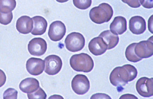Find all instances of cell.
Returning <instances> with one entry per match:
<instances>
[{"mask_svg": "<svg viewBox=\"0 0 153 99\" xmlns=\"http://www.w3.org/2000/svg\"><path fill=\"white\" fill-rule=\"evenodd\" d=\"M111 99L108 95L102 93H98L93 95L91 97V99Z\"/></svg>", "mask_w": 153, "mask_h": 99, "instance_id": "27", "label": "cell"}, {"mask_svg": "<svg viewBox=\"0 0 153 99\" xmlns=\"http://www.w3.org/2000/svg\"><path fill=\"white\" fill-rule=\"evenodd\" d=\"M71 87L76 94L82 95L86 93L89 89L90 84L87 77L83 74H77L71 81Z\"/></svg>", "mask_w": 153, "mask_h": 99, "instance_id": "5", "label": "cell"}, {"mask_svg": "<svg viewBox=\"0 0 153 99\" xmlns=\"http://www.w3.org/2000/svg\"><path fill=\"white\" fill-rule=\"evenodd\" d=\"M119 99H138V98L133 95L127 94L121 95Z\"/></svg>", "mask_w": 153, "mask_h": 99, "instance_id": "29", "label": "cell"}, {"mask_svg": "<svg viewBox=\"0 0 153 99\" xmlns=\"http://www.w3.org/2000/svg\"><path fill=\"white\" fill-rule=\"evenodd\" d=\"M137 74V70L134 66L126 64L115 68L110 74L109 80L113 85L122 88L128 82L134 80Z\"/></svg>", "mask_w": 153, "mask_h": 99, "instance_id": "1", "label": "cell"}, {"mask_svg": "<svg viewBox=\"0 0 153 99\" xmlns=\"http://www.w3.org/2000/svg\"><path fill=\"white\" fill-rule=\"evenodd\" d=\"M27 96L29 99H45L47 97V95L45 91L40 87L34 92L28 93Z\"/></svg>", "mask_w": 153, "mask_h": 99, "instance_id": "21", "label": "cell"}, {"mask_svg": "<svg viewBox=\"0 0 153 99\" xmlns=\"http://www.w3.org/2000/svg\"><path fill=\"white\" fill-rule=\"evenodd\" d=\"M130 7L133 8H137L140 6V0H121Z\"/></svg>", "mask_w": 153, "mask_h": 99, "instance_id": "25", "label": "cell"}, {"mask_svg": "<svg viewBox=\"0 0 153 99\" xmlns=\"http://www.w3.org/2000/svg\"><path fill=\"white\" fill-rule=\"evenodd\" d=\"M153 36L146 40H143L137 43L134 48L136 54L142 58H149L153 54Z\"/></svg>", "mask_w": 153, "mask_h": 99, "instance_id": "6", "label": "cell"}, {"mask_svg": "<svg viewBox=\"0 0 153 99\" xmlns=\"http://www.w3.org/2000/svg\"><path fill=\"white\" fill-rule=\"evenodd\" d=\"M47 49V44L43 39L34 38L30 40L28 45V50L32 55L39 56L43 55Z\"/></svg>", "mask_w": 153, "mask_h": 99, "instance_id": "9", "label": "cell"}, {"mask_svg": "<svg viewBox=\"0 0 153 99\" xmlns=\"http://www.w3.org/2000/svg\"><path fill=\"white\" fill-rule=\"evenodd\" d=\"M152 15L150 17L148 21V27L149 28V30L151 32L152 34V26H151V23L152 25Z\"/></svg>", "mask_w": 153, "mask_h": 99, "instance_id": "30", "label": "cell"}, {"mask_svg": "<svg viewBox=\"0 0 153 99\" xmlns=\"http://www.w3.org/2000/svg\"><path fill=\"white\" fill-rule=\"evenodd\" d=\"M153 78L143 77L137 81L136 84L137 91L141 96L149 97L153 95Z\"/></svg>", "mask_w": 153, "mask_h": 99, "instance_id": "7", "label": "cell"}, {"mask_svg": "<svg viewBox=\"0 0 153 99\" xmlns=\"http://www.w3.org/2000/svg\"><path fill=\"white\" fill-rule=\"evenodd\" d=\"M110 28L111 32L116 35L123 33L127 29V22L126 18L121 16H117L111 23Z\"/></svg>", "mask_w": 153, "mask_h": 99, "instance_id": "15", "label": "cell"}, {"mask_svg": "<svg viewBox=\"0 0 153 99\" xmlns=\"http://www.w3.org/2000/svg\"><path fill=\"white\" fill-rule=\"evenodd\" d=\"M129 29L133 34H140L146 30V22L142 17L135 16L132 17L129 21Z\"/></svg>", "mask_w": 153, "mask_h": 99, "instance_id": "13", "label": "cell"}, {"mask_svg": "<svg viewBox=\"0 0 153 99\" xmlns=\"http://www.w3.org/2000/svg\"><path fill=\"white\" fill-rule=\"evenodd\" d=\"M66 32L64 24L60 21H57L53 22L50 25L48 34L51 40L57 41L63 38Z\"/></svg>", "mask_w": 153, "mask_h": 99, "instance_id": "10", "label": "cell"}, {"mask_svg": "<svg viewBox=\"0 0 153 99\" xmlns=\"http://www.w3.org/2000/svg\"><path fill=\"white\" fill-rule=\"evenodd\" d=\"M44 61L39 58L31 57L27 61L26 68L30 74L37 76L41 74L45 68Z\"/></svg>", "mask_w": 153, "mask_h": 99, "instance_id": "11", "label": "cell"}, {"mask_svg": "<svg viewBox=\"0 0 153 99\" xmlns=\"http://www.w3.org/2000/svg\"><path fill=\"white\" fill-rule=\"evenodd\" d=\"M65 47L69 51L76 52L81 50L85 45V39L81 33L72 32L68 34L65 41Z\"/></svg>", "mask_w": 153, "mask_h": 99, "instance_id": "4", "label": "cell"}, {"mask_svg": "<svg viewBox=\"0 0 153 99\" xmlns=\"http://www.w3.org/2000/svg\"><path fill=\"white\" fill-rule=\"evenodd\" d=\"M45 72L49 75H53L58 73L62 66V61L61 58L55 55H51L45 59Z\"/></svg>", "mask_w": 153, "mask_h": 99, "instance_id": "8", "label": "cell"}, {"mask_svg": "<svg viewBox=\"0 0 153 99\" xmlns=\"http://www.w3.org/2000/svg\"><path fill=\"white\" fill-rule=\"evenodd\" d=\"M16 6V0H0V12L5 13L11 12Z\"/></svg>", "mask_w": 153, "mask_h": 99, "instance_id": "20", "label": "cell"}, {"mask_svg": "<svg viewBox=\"0 0 153 99\" xmlns=\"http://www.w3.org/2000/svg\"><path fill=\"white\" fill-rule=\"evenodd\" d=\"M137 43H133L128 45L125 51V56L129 61L136 62L140 61L142 59L138 57L135 53L134 48Z\"/></svg>", "mask_w": 153, "mask_h": 99, "instance_id": "19", "label": "cell"}, {"mask_svg": "<svg viewBox=\"0 0 153 99\" xmlns=\"http://www.w3.org/2000/svg\"><path fill=\"white\" fill-rule=\"evenodd\" d=\"M32 18L34 22V27L31 34L35 35H41L44 34L48 25L46 19L40 16H36Z\"/></svg>", "mask_w": 153, "mask_h": 99, "instance_id": "17", "label": "cell"}, {"mask_svg": "<svg viewBox=\"0 0 153 99\" xmlns=\"http://www.w3.org/2000/svg\"><path fill=\"white\" fill-rule=\"evenodd\" d=\"M90 52L95 56L101 55L107 49V45L102 38L100 36L92 39L88 44Z\"/></svg>", "mask_w": 153, "mask_h": 99, "instance_id": "12", "label": "cell"}, {"mask_svg": "<svg viewBox=\"0 0 153 99\" xmlns=\"http://www.w3.org/2000/svg\"><path fill=\"white\" fill-rule=\"evenodd\" d=\"M74 5L78 8L85 10L88 8L91 5V0H73Z\"/></svg>", "mask_w": 153, "mask_h": 99, "instance_id": "22", "label": "cell"}, {"mask_svg": "<svg viewBox=\"0 0 153 99\" xmlns=\"http://www.w3.org/2000/svg\"><path fill=\"white\" fill-rule=\"evenodd\" d=\"M13 18V15L12 12L5 13L0 12V23L7 25L10 23Z\"/></svg>", "mask_w": 153, "mask_h": 99, "instance_id": "23", "label": "cell"}, {"mask_svg": "<svg viewBox=\"0 0 153 99\" xmlns=\"http://www.w3.org/2000/svg\"><path fill=\"white\" fill-rule=\"evenodd\" d=\"M56 1L60 3H63L68 1V0H56Z\"/></svg>", "mask_w": 153, "mask_h": 99, "instance_id": "31", "label": "cell"}, {"mask_svg": "<svg viewBox=\"0 0 153 99\" xmlns=\"http://www.w3.org/2000/svg\"><path fill=\"white\" fill-rule=\"evenodd\" d=\"M6 80V77L5 73L0 69V87L5 84Z\"/></svg>", "mask_w": 153, "mask_h": 99, "instance_id": "28", "label": "cell"}, {"mask_svg": "<svg viewBox=\"0 0 153 99\" xmlns=\"http://www.w3.org/2000/svg\"><path fill=\"white\" fill-rule=\"evenodd\" d=\"M16 28L20 33L27 34L30 33L33 27V21L32 18L27 15H23L17 21Z\"/></svg>", "mask_w": 153, "mask_h": 99, "instance_id": "14", "label": "cell"}, {"mask_svg": "<svg viewBox=\"0 0 153 99\" xmlns=\"http://www.w3.org/2000/svg\"><path fill=\"white\" fill-rule=\"evenodd\" d=\"M39 87V81L33 78H28L23 79L19 85L20 89L23 92L27 93L34 92Z\"/></svg>", "mask_w": 153, "mask_h": 99, "instance_id": "16", "label": "cell"}, {"mask_svg": "<svg viewBox=\"0 0 153 99\" xmlns=\"http://www.w3.org/2000/svg\"><path fill=\"white\" fill-rule=\"evenodd\" d=\"M140 2L145 8L150 9L153 7V0H140Z\"/></svg>", "mask_w": 153, "mask_h": 99, "instance_id": "26", "label": "cell"}, {"mask_svg": "<svg viewBox=\"0 0 153 99\" xmlns=\"http://www.w3.org/2000/svg\"><path fill=\"white\" fill-rule=\"evenodd\" d=\"M71 67L78 72L88 73L91 71L93 68V60L88 54L81 53L72 55L70 60Z\"/></svg>", "mask_w": 153, "mask_h": 99, "instance_id": "3", "label": "cell"}, {"mask_svg": "<svg viewBox=\"0 0 153 99\" xmlns=\"http://www.w3.org/2000/svg\"><path fill=\"white\" fill-rule=\"evenodd\" d=\"M99 36L102 37L107 45V49H110L115 47L119 41L118 36L112 33L110 30L102 32Z\"/></svg>", "mask_w": 153, "mask_h": 99, "instance_id": "18", "label": "cell"}, {"mask_svg": "<svg viewBox=\"0 0 153 99\" xmlns=\"http://www.w3.org/2000/svg\"><path fill=\"white\" fill-rule=\"evenodd\" d=\"M113 13L111 7L106 3H102L90 10V18L94 22L100 24L109 21Z\"/></svg>", "mask_w": 153, "mask_h": 99, "instance_id": "2", "label": "cell"}, {"mask_svg": "<svg viewBox=\"0 0 153 99\" xmlns=\"http://www.w3.org/2000/svg\"><path fill=\"white\" fill-rule=\"evenodd\" d=\"M18 92L13 88H9L4 92L3 95L4 99H17Z\"/></svg>", "mask_w": 153, "mask_h": 99, "instance_id": "24", "label": "cell"}]
</instances>
